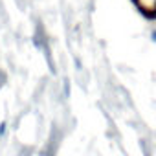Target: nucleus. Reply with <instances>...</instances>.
<instances>
[{"instance_id":"f257e3e1","label":"nucleus","mask_w":156,"mask_h":156,"mask_svg":"<svg viewBox=\"0 0 156 156\" xmlns=\"http://www.w3.org/2000/svg\"><path fill=\"white\" fill-rule=\"evenodd\" d=\"M138 2L145 11H154L156 9V0H138Z\"/></svg>"},{"instance_id":"f03ea898","label":"nucleus","mask_w":156,"mask_h":156,"mask_svg":"<svg viewBox=\"0 0 156 156\" xmlns=\"http://www.w3.org/2000/svg\"><path fill=\"white\" fill-rule=\"evenodd\" d=\"M4 130H6V125L2 123V125H0V134H4Z\"/></svg>"}]
</instances>
